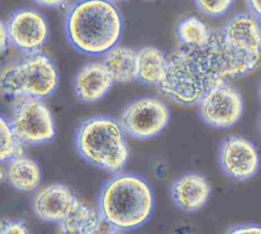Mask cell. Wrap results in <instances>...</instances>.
Here are the masks:
<instances>
[{
  "mask_svg": "<svg viewBox=\"0 0 261 234\" xmlns=\"http://www.w3.org/2000/svg\"><path fill=\"white\" fill-rule=\"evenodd\" d=\"M261 65V55H249L231 47L221 29L211 31L201 46L181 45L167 59L165 77L158 86L168 99L197 104L208 92L231 78L246 76Z\"/></svg>",
  "mask_w": 261,
  "mask_h": 234,
  "instance_id": "6da1fadb",
  "label": "cell"
},
{
  "mask_svg": "<svg viewBox=\"0 0 261 234\" xmlns=\"http://www.w3.org/2000/svg\"><path fill=\"white\" fill-rule=\"evenodd\" d=\"M79 201L72 190L55 182L39 187L32 199V210L41 221L60 223Z\"/></svg>",
  "mask_w": 261,
  "mask_h": 234,
  "instance_id": "8fae6325",
  "label": "cell"
},
{
  "mask_svg": "<svg viewBox=\"0 0 261 234\" xmlns=\"http://www.w3.org/2000/svg\"><path fill=\"white\" fill-rule=\"evenodd\" d=\"M122 29L121 13L110 0H77L65 15L70 45L88 55H104L118 44Z\"/></svg>",
  "mask_w": 261,
  "mask_h": 234,
  "instance_id": "3957f363",
  "label": "cell"
},
{
  "mask_svg": "<svg viewBox=\"0 0 261 234\" xmlns=\"http://www.w3.org/2000/svg\"><path fill=\"white\" fill-rule=\"evenodd\" d=\"M125 136L119 120L109 115H93L79 125L74 143L79 155L85 161L115 174L129 159Z\"/></svg>",
  "mask_w": 261,
  "mask_h": 234,
  "instance_id": "277c9868",
  "label": "cell"
},
{
  "mask_svg": "<svg viewBox=\"0 0 261 234\" xmlns=\"http://www.w3.org/2000/svg\"><path fill=\"white\" fill-rule=\"evenodd\" d=\"M59 76L53 61L40 52L28 53L0 68V94L17 98H45L57 88Z\"/></svg>",
  "mask_w": 261,
  "mask_h": 234,
  "instance_id": "5b68a950",
  "label": "cell"
},
{
  "mask_svg": "<svg viewBox=\"0 0 261 234\" xmlns=\"http://www.w3.org/2000/svg\"><path fill=\"white\" fill-rule=\"evenodd\" d=\"M260 97H261V85H260Z\"/></svg>",
  "mask_w": 261,
  "mask_h": 234,
  "instance_id": "f546056e",
  "label": "cell"
},
{
  "mask_svg": "<svg viewBox=\"0 0 261 234\" xmlns=\"http://www.w3.org/2000/svg\"><path fill=\"white\" fill-rule=\"evenodd\" d=\"M8 35L6 29V22L0 18V55L4 54L8 48Z\"/></svg>",
  "mask_w": 261,
  "mask_h": 234,
  "instance_id": "cb8c5ba5",
  "label": "cell"
},
{
  "mask_svg": "<svg viewBox=\"0 0 261 234\" xmlns=\"http://www.w3.org/2000/svg\"><path fill=\"white\" fill-rule=\"evenodd\" d=\"M246 3L250 12L258 18H261V0H246Z\"/></svg>",
  "mask_w": 261,
  "mask_h": 234,
  "instance_id": "484cf974",
  "label": "cell"
},
{
  "mask_svg": "<svg viewBox=\"0 0 261 234\" xmlns=\"http://www.w3.org/2000/svg\"><path fill=\"white\" fill-rule=\"evenodd\" d=\"M170 108L167 103L152 95L136 98L122 110L119 122L126 135L147 140L158 136L170 122Z\"/></svg>",
  "mask_w": 261,
  "mask_h": 234,
  "instance_id": "52a82bcc",
  "label": "cell"
},
{
  "mask_svg": "<svg viewBox=\"0 0 261 234\" xmlns=\"http://www.w3.org/2000/svg\"><path fill=\"white\" fill-rule=\"evenodd\" d=\"M7 181V172L5 162H0V184H3Z\"/></svg>",
  "mask_w": 261,
  "mask_h": 234,
  "instance_id": "4316f807",
  "label": "cell"
},
{
  "mask_svg": "<svg viewBox=\"0 0 261 234\" xmlns=\"http://www.w3.org/2000/svg\"><path fill=\"white\" fill-rule=\"evenodd\" d=\"M39 6L46 8H57L66 3L67 0H32Z\"/></svg>",
  "mask_w": 261,
  "mask_h": 234,
  "instance_id": "d4e9b609",
  "label": "cell"
},
{
  "mask_svg": "<svg viewBox=\"0 0 261 234\" xmlns=\"http://www.w3.org/2000/svg\"><path fill=\"white\" fill-rule=\"evenodd\" d=\"M173 203L186 213L201 210L211 195V185L200 173L188 172L178 176L171 185Z\"/></svg>",
  "mask_w": 261,
  "mask_h": 234,
  "instance_id": "4fadbf2b",
  "label": "cell"
},
{
  "mask_svg": "<svg viewBox=\"0 0 261 234\" xmlns=\"http://www.w3.org/2000/svg\"><path fill=\"white\" fill-rule=\"evenodd\" d=\"M177 35L181 45L197 47L204 45L209 40L211 31L199 18L190 16L180 21L177 28Z\"/></svg>",
  "mask_w": 261,
  "mask_h": 234,
  "instance_id": "d6986e66",
  "label": "cell"
},
{
  "mask_svg": "<svg viewBox=\"0 0 261 234\" xmlns=\"http://www.w3.org/2000/svg\"><path fill=\"white\" fill-rule=\"evenodd\" d=\"M234 0H194L197 9L209 17H220L232 6Z\"/></svg>",
  "mask_w": 261,
  "mask_h": 234,
  "instance_id": "44dd1931",
  "label": "cell"
},
{
  "mask_svg": "<svg viewBox=\"0 0 261 234\" xmlns=\"http://www.w3.org/2000/svg\"><path fill=\"white\" fill-rule=\"evenodd\" d=\"M227 233L234 234H261V225L259 224H241L231 227Z\"/></svg>",
  "mask_w": 261,
  "mask_h": 234,
  "instance_id": "603a6c76",
  "label": "cell"
},
{
  "mask_svg": "<svg viewBox=\"0 0 261 234\" xmlns=\"http://www.w3.org/2000/svg\"><path fill=\"white\" fill-rule=\"evenodd\" d=\"M59 232L67 234H94L103 232V228H109L102 219L98 209L93 208L79 199L69 214L60 222Z\"/></svg>",
  "mask_w": 261,
  "mask_h": 234,
  "instance_id": "2e32d148",
  "label": "cell"
},
{
  "mask_svg": "<svg viewBox=\"0 0 261 234\" xmlns=\"http://www.w3.org/2000/svg\"><path fill=\"white\" fill-rule=\"evenodd\" d=\"M7 183L18 192L36 191L42 182V170L39 163L24 153L11 157L5 162Z\"/></svg>",
  "mask_w": 261,
  "mask_h": 234,
  "instance_id": "9a60e30c",
  "label": "cell"
},
{
  "mask_svg": "<svg viewBox=\"0 0 261 234\" xmlns=\"http://www.w3.org/2000/svg\"><path fill=\"white\" fill-rule=\"evenodd\" d=\"M113 82L102 62H88L81 66L73 78V90L77 98L85 103H94L103 99Z\"/></svg>",
  "mask_w": 261,
  "mask_h": 234,
  "instance_id": "5bb4252c",
  "label": "cell"
},
{
  "mask_svg": "<svg viewBox=\"0 0 261 234\" xmlns=\"http://www.w3.org/2000/svg\"><path fill=\"white\" fill-rule=\"evenodd\" d=\"M102 63L113 83L129 84L137 80V50L115 45L104 54Z\"/></svg>",
  "mask_w": 261,
  "mask_h": 234,
  "instance_id": "e0dca14e",
  "label": "cell"
},
{
  "mask_svg": "<svg viewBox=\"0 0 261 234\" xmlns=\"http://www.w3.org/2000/svg\"><path fill=\"white\" fill-rule=\"evenodd\" d=\"M221 32L234 49L249 55H261V25L253 13L233 15L221 28Z\"/></svg>",
  "mask_w": 261,
  "mask_h": 234,
  "instance_id": "7c38bea8",
  "label": "cell"
},
{
  "mask_svg": "<svg viewBox=\"0 0 261 234\" xmlns=\"http://www.w3.org/2000/svg\"><path fill=\"white\" fill-rule=\"evenodd\" d=\"M258 126H259V130H260V133H261V115L259 118V122H258Z\"/></svg>",
  "mask_w": 261,
  "mask_h": 234,
  "instance_id": "83f0119b",
  "label": "cell"
},
{
  "mask_svg": "<svg viewBox=\"0 0 261 234\" xmlns=\"http://www.w3.org/2000/svg\"><path fill=\"white\" fill-rule=\"evenodd\" d=\"M9 122L16 137L23 144L47 143L56 135L53 114L42 98L32 96L14 98Z\"/></svg>",
  "mask_w": 261,
  "mask_h": 234,
  "instance_id": "8992f818",
  "label": "cell"
},
{
  "mask_svg": "<svg viewBox=\"0 0 261 234\" xmlns=\"http://www.w3.org/2000/svg\"><path fill=\"white\" fill-rule=\"evenodd\" d=\"M9 43L28 53L40 52L49 39V24L46 17L31 7L15 9L6 21Z\"/></svg>",
  "mask_w": 261,
  "mask_h": 234,
  "instance_id": "9c48e42d",
  "label": "cell"
},
{
  "mask_svg": "<svg viewBox=\"0 0 261 234\" xmlns=\"http://www.w3.org/2000/svg\"><path fill=\"white\" fill-rule=\"evenodd\" d=\"M197 104L201 121L214 129L233 127L244 111L242 94L228 82L212 89Z\"/></svg>",
  "mask_w": 261,
  "mask_h": 234,
  "instance_id": "ba28073f",
  "label": "cell"
},
{
  "mask_svg": "<svg viewBox=\"0 0 261 234\" xmlns=\"http://www.w3.org/2000/svg\"><path fill=\"white\" fill-rule=\"evenodd\" d=\"M218 161L223 173L236 181L250 180L260 169V155L256 145L238 134L228 135L221 141Z\"/></svg>",
  "mask_w": 261,
  "mask_h": 234,
  "instance_id": "30bf717a",
  "label": "cell"
},
{
  "mask_svg": "<svg viewBox=\"0 0 261 234\" xmlns=\"http://www.w3.org/2000/svg\"><path fill=\"white\" fill-rule=\"evenodd\" d=\"M110 1H112V2H120V1H124V0H110Z\"/></svg>",
  "mask_w": 261,
  "mask_h": 234,
  "instance_id": "f1b7e54d",
  "label": "cell"
},
{
  "mask_svg": "<svg viewBox=\"0 0 261 234\" xmlns=\"http://www.w3.org/2000/svg\"><path fill=\"white\" fill-rule=\"evenodd\" d=\"M168 56L156 46H145L137 50V81L146 86L158 87L167 68Z\"/></svg>",
  "mask_w": 261,
  "mask_h": 234,
  "instance_id": "ac0fdd59",
  "label": "cell"
},
{
  "mask_svg": "<svg viewBox=\"0 0 261 234\" xmlns=\"http://www.w3.org/2000/svg\"><path fill=\"white\" fill-rule=\"evenodd\" d=\"M24 144L16 137L10 122L0 114V162L24 153Z\"/></svg>",
  "mask_w": 261,
  "mask_h": 234,
  "instance_id": "ffe728a7",
  "label": "cell"
},
{
  "mask_svg": "<svg viewBox=\"0 0 261 234\" xmlns=\"http://www.w3.org/2000/svg\"><path fill=\"white\" fill-rule=\"evenodd\" d=\"M155 197L151 184L141 175L118 172L108 179L98 195V212L114 231H129L151 218Z\"/></svg>",
  "mask_w": 261,
  "mask_h": 234,
  "instance_id": "7a4b0ae2",
  "label": "cell"
},
{
  "mask_svg": "<svg viewBox=\"0 0 261 234\" xmlns=\"http://www.w3.org/2000/svg\"><path fill=\"white\" fill-rule=\"evenodd\" d=\"M30 233L28 226L16 220L0 221V234H25Z\"/></svg>",
  "mask_w": 261,
  "mask_h": 234,
  "instance_id": "7402d4cb",
  "label": "cell"
}]
</instances>
